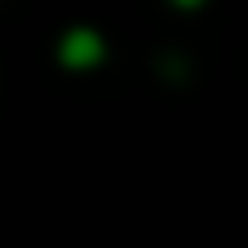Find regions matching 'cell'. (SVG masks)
Returning a JSON list of instances; mask_svg holds the SVG:
<instances>
[{
  "label": "cell",
  "instance_id": "7a4b0ae2",
  "mask_svg": "<svg viewBox=\"0 0 248 248\" xmlns=\"http://www.w3.org/2000/svg\"><path fill=\"white\" fill-rule=\"evenodd\" d=\"M175 5H184V9H193V5H202V0H175Z\"/></svg>",
  "mask_w": 248,
  "mask_h": 248
},
{
  "label": "cell",
  "instance_id": "6da1fadb",
  "mask_svg": "<svg viewBox=\"0 0 248 248\" xmlns=\"http://www.w3.org/2000/svg\"><path fill=\"white\" fill-rule=\"evenodd\" d=\"M106 60V42L97 28H69L60 37V64L64 69H97Z\"/></svg>",
  "mask_w": 248,
  "mask_h": 248
}]
</instances>
